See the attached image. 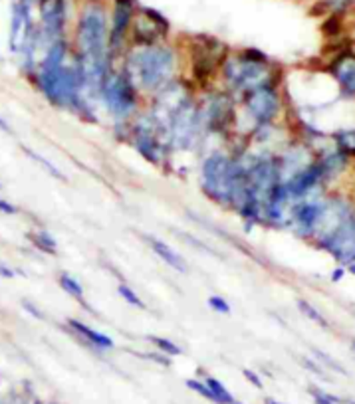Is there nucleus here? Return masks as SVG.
Returning <instances> with one entry per match:
<instances>
[{
  "label": "nucleus",
  "instance_id": "1",
  "mask_svg": "<svg viewBox=\"0 0 355 404\" xmlns=\"http://www.w3.org/2000/svg\"><path fill=\"white\" fill-rule=\"evenodd\" d=\"M177 70V56L167 46L153 44L139 46L127 58L125 74L131 78L135 88L159 94L165 86H169Z\"/></svg>",
  "mask_w": 355,
  "mask_h": 404
},
{
  "label": "nucleus",
  "instance_id": "2",
  "mask_svg": "<svg viewBox=\"0 0 355 404\" xmlns=\"http://www.w3.org/2000/svg\"><path fill=\"white\" fill-rule=\"evenodd\" d=\"M36 86L56 107H81V71L78 62L54 71H38Z\"/></svg>",
  "mask_w": 355,
  "mask_h": 404
},
{
  "label": "nucleus",
  "instance_id": "3",
  "mask_svg": "<svg viewBox=\"0 0 355 404\" xmlns=\"http://www.w3.org/2000/svg\"><path fill=\"white\" fill-rule=\"evenodd\" d=\"M107 30L106 9L98 2H88L81 10L80 22H78V48L80 58L86 60H109L107 54Z\"/></svg>",
  "mask_w": 355,
  "mask_h": 404
},
{
  "label": "nucleus",
  "instance_id": "4",
  "mask_svg": "<svg viewBox=\"0 0 355 404\" xmlns=\"http://www.w3.org/2000/svg\"><path fill=\"white\" fill-rule=\"evenodd\" d=\"M266 56L249 50L240 58H231L224 62V79L229 81V88L236 91H249L268 84Z\"/></svg>",
  "mask_w": 355,
  "mask_h": 404
},
{
  "label": "nucleus",
  "instance_id": "5",
  "mask_svg": "<svg viewBox=\"0 0 355 404\" xmlns=\"http://www.w3.org/2000/svg\"><path fill=\"white\" fill-rule=\"evenodd\" d=\"M203 129L201 107H196V103H193L191 99L179 107L177 111H173L165 123V135L169 139V145L179 151L193 149L201 141Z\"/></svg>",
  "mask_w": 355,
  "mask_h": 404
},
{
  "label": "nucleus",
  "instance_id": "6",
  "mask_svg": "<svg viewBox=\"0 0 355 404\" xmlns=\"http://www.w3.org/2000/svg\"><path fill=\"white\" fill-rule=\"evenodd\" d=\"M234 175H236V158L226 157L224 153H211L201 167V186L204 194L214 202L226 204Z\"/></svg>",
  "mask_w": 355,
  "mask_h": 404
},
{
  "label": "nucleus",
  "instance_id": "7",
  "mask_svg": "<svg viewBox=\"0 0 355 404\" xmlns=\"http://www.w3.org/2000/svg\"><path fill=\"white\" fill-rule=\"evenodd\" d=\"M99 99L116 119H127L137 109V88L125 71H109Z\"/></svg>",
  "mask_w": 355,
  "mask_h": 404
},
{
  "label": "nucleus",
  "instance_id": "8",
  "mask_svg": "<svg viewBox=\"0 0 355 404\" xmlns=\"http://www.w3.org/2000/svg\"><path fill=\"white\" fill-rule=\"evenodd\" d=\"M244 106L258 125H268L274 121V117L280 111V97L274 88L266 84V86L244 91Z\"/></svg>",
  "mask_w": 355,
  "mask_h": 404
},
{
  "label": "nucleus",
  "instance_id": "9",
  "mask_svg": "<svg viewBox=\"0 0 355 404\" xmlns=\"http://www.w3.org/2000/svg\"><path fill=\"white\" fill-rule=\"evenodd\" d=\"M324 201L314 196V193L306 194L302 198H296L288 214V224L300 236H310L316 230V224L320 220Z\"/></svg>",
  "mask_w": 355,
  "mask_h": 404
},
{
  "label": "nucleus",
  "instance_id": "10",
  "mask_svg": "<svg viewBox=\"0 0 355 404\" xmlns=\"http://www.w3.org/2000/svg\"><path fill=\"white\" fill-rule=\"evenodd\" d=\"M38 10H40V22L42 26L38 28V40L40 48L46 46L50 48L52 42L60 40L66 24V4L64 0H38Z\"/></svg>",
  "mask_w": 355,
  "mask_h": 404
},
{
  "label": "nucleus",
  "instance_id": "11",
  "mask_svg": "<svg viewBox=\"0 0 355 404\" xmlns=\"http://www.w3.org/2000/svg\"><path fill=\"white\" fill-rule=\"evenodd\" d=\"M320 246L328 250L338 262L351 266L355 262V214L339 226L331 236L320 240Z\"/></svg>",
  "mask_w": 355,
  "mask_h": 404
},
{
  "label": "nucleus",
  "instance_id": "12",
  "mask_svg": "<svg viewBox=\"0 0 355 404\" xmlns=\"http://www.w3.org/2000/svg\"><path fill=\"white\" fill-rule=\"evenodd\" d=\"M167 32H169V22L157 10L141 9L134 20V38L139 46L159 44V40Z\"/></svg>",
  "mask_w": 355,
  "mask_h": 404
},
{
  "label": "nucleus",
  "instance_id": "13",
  "mask_svg": "<svg viewBox=\"0 0 355 404\" xmlns=\"http://www.w3.org/2000/svg\"><path fill=\"white\" fill-rule=\"evenodd\" d=\"M203 127L213 131H224L234 119V103L226 94L209 97V101L201 107Z\"/></svg>",
  "mask_w": 355,
  "mask_h": 404
},
{
  "label": "nucleus",
  "instance_id": "14",
  "mask_svg": "<svg viewBox=\"0 0 355 404\" xmlns=\"http://www.w3.org/2000/svg\"><path fill=\"white\" fill-rule=\"evenodd\" d=\"M134 20V0H116V9H114V20L109 28V40H107V54H116L127 34V30L131 26Z\"/></svg>",
  "mask_w": 355,
  "mask_h": 404
},
{
  "label": "nucleus",
  "instance_id": "15",
  "mask_svg": "<svg viewBox=\"0 0 355 404\" xmlns=\"http://www.w3.org/2000/svg\"><path fill=\"white\" fill-rule=\"evenodd\" d=\"M36 24L32 22V14H30V6L22 4L20 0H14L12 4V14H10V34H9V48L10 52L18 54L20 46L24 42Z\"/></svg>",
  "mask_w": 355,
  "mask_h": 404
},
{
  "label": "nucleus",
  "instance_id": "16",
  "mask_svg": "<svg viewBox=\"0 0 355 404\" xmlns=\"http://www.w3.org/2000/svg\"><path fill=\"white\" fill-rule=\"evenodd\" d=\"M314 163L310 151L302 145H294L290 149L282 153V157L278 158V171H280V183L290 181L294 175H298L300 171L308 168Z\"/></svg>",
  "mask_w": 355,
  "mask_h": 404
},
{
  "label": "nucleus",
  "instance_id": "17",
  "mask_svg": "<svg viewBox=\"0 0 355 404\" xmlns=\"http://www.w3.org/2000/svg\"><path fill=\"white\" fill-rule=\"evenodd\" d=\"M70 323V327L76 331L78 335H81L86 341L91 345V347H98V349H114L116 345H114V339L111 337H107V335L99 333V331H96V329H91V327H88L86 323H81V321H78V319H70L68 321Z\"/></svg>",
  "mask_w": 355,
  "mask_h": 404
},
{
  "label": "nucleus",
  "instance_id": "18",
  "mask_svg": "<svg viewBox=\"0 0 355 404\" xmlns=\"http://www.w3.org/2000/svg\"><path fill=\"white\" fill-rule=\"evenodd\" d=\"M147 242L151 244L153 252L159 256L165 264L171 266V268H173V270H177V272H186L185 260H183V258H181V256H179L177 252L169 246V244H165L163 240H157V238H147Z\"/></svg>",
  "mask_w": 355,
  "mask_h": 404
},
{
  "label": "nucleus",
  "instance_id": "19",
  "mask_svg": "<svg viewBox=\"0 0 355 404\" xmlns=\"http://www.w3.org/2000/svg\"><path fill=\"white\" fill-rule=\"evenodd\" d=\"M316 165L320 168L321 173V178L326 181V178H334L336 175H339L347 165V158L344 153H339V151H334V153H326L320 161H316Z\"/></svg>",
  "mask_w": 355,
  "mask_h": 404
},
{
  "label": "nucleus",
  "instance_id": "20",
  "mask_svg": "<svg viewBox=\"0 0 355 404\" xmlns=\"http://www.w3.org/2000/svg\"><path fill=\"white\" fill-rule=\"evenodd\" d=\"M336 79L339 81L341 89L355 96V58H344L336 68Z\"/></svg>",
  "mask_w": 355,
  "mask_h": 404
},
{
  "label": "nucleus",
  "instance_id": "21",
  "mask_svg": "<svg viewBox=\"0 0 355 404\" xmlns=\"http://www.w3.org/2000/svg\"><path fill=\"white\" fill-rule=\"evenodd\" d=\"M28 240L34 244L40 252H44V254H50V256H56V240L50 232H46V230H40V232H30L28 234Z\"/></svg>",
  "mask_w": 355,
  "mask_h": 404
},
{
  "label": "nucleus",
  "instance_id": "22",
  "mask_svg": "<svg viewBox=\"0 0 355 404\" xmlns=\"http://www.w3.org/2000/svg\"><path fill=\"white\" fill-rule=\"evenodd\" d=\"M204 383H206V387L211 388V393L214 396V404H234V396L229 393V388L222 385L219 378L214 377H206L204 378Z\"/></svg>",
  "mask_w": 355,
  "mask_h": 404
},
{
  "label": "nucleus",
  "instance_id": "23",
  "mask_svg": "<svg viewBox=\"0 0 355 404\" xmlns=\"http://www.w3.org/2000/svg\"><path fill=\"white\" fill-rule=\"evenodd\" d=\"M336 145L339 153L355 157V129H344L336 135Z\"/></svg>",
  "mask_w": 355,
  "mask_h": 404
},
{
  "label": "nucleus",
  "instance_id": "24",
  "mask_svg": "<svg viewBox=\"0 0 355 404\" xmlns=\"http://www.w3.org/2000/svg\"><path fill=\"white\" fill-rule=\"evenodd\" d=\"M58 283H60V288H62L68 296L71 298L80 299L84 301V288L80 286V281L76 280V278H71L70 273H60V278H58Z\"/></svg>",
  "mask_w": 355,
  "mask_h": 404
},
{
  "label": "nucleus",
  "instance_id": "25",
  "mask_svg": "<svg viewBox=\"0 0 355 404\" xmlns=\"http://www.w3.org/2000/svg\"><path fill=\"white\" fill-rule=\"evenodd\" d=\"M296 305H298V309H300V311H302L304 315L308 317V319H311L314 323H318V325L324 327V329H328L329 323L326 321V317L321 315L320 311L314 308V305H310V303H308L306 299H298V301H296Z\"/></svg>",
  "mask_w": 355,
  "mask_h": 404
},
{
  "label": "nucleus",
  "instance_id": "26",
  "mask_svg": "<svg viewBox=\"0 0 355 404\" xmlns=\"http://www.w3.org/2000/svg\"><path fill=\"white\" fill-rule=\"evenodd\" d=\"M22 151H24V153H26V155H28V157H30V158H34V161H36V163H38V165H42V167H44L46 171H48V173H50V175L54 176V178H60V181H64V183L68 181V176L64 175L62 171H58V168H56V165H52V163H50L48 158L40 157V155H38L36 151L28 149V147H22Z\"/></svg>",
  "mask_w": 355,
  "mask_h": 404
},
{
  "label": "nucleus",
  "instance_id": "27",
  "mask_svg": "<svg viewBox=\"0 0 355 404\" xmlns=\"http://www.w3.org/2000/svg\"><path fill=\"white\" fill-rule=\"evenodd\" d=\"M149 339V343H153L159 351H163L165 355H169V357H179L181 355V347H179L177 343L169 341V339H165V337H157V335H149L147 337Z\"/></svg>",
  "mask_w": 355,
  "mask_h": 404
},
{
  "label": "nucleus",
  "instance_id": "28",
  "mask_svg": "<svg viewBox=\"0 0 355 404\" xmlns=\"http://www.w3.org/2000/svg\"><path fill=\"white\" fill-rule=\"evenodd\" d=\"M117 291H119V296L129 303V305H134V308H139V309H145V303H143V299L135 293L129 286H125V283H119V288H117Z\"/></svg>",
  "mask_w": 355,
  "mask_h": 404
},
{
  "label": "nucleus",
  "instance_id": "29",
  "mask_svg": "<svg viewBox=\"0 0 355 404\" xmlns=\"http://www.w3.org/2000/svg\"><path fill=\"white\" fill-rule=\"evenodd\" d=\"M185 385L191 390H195L196 395L204 396L206 400H211V403H214V396L213 393H211V388L206 387V383L204 380H196V378H189V380H185Z\"/></svg>",
  "mask_w": 355,
  "mask_h": 404
},
{
  "label": "nucleus",
  "instance_id": "30",
  "mask_svg": "<svg viewBox=\"0 0 355 404\" xmlns=\"http://www.w3.org/2000/svg\"><path fill=\"white\" fill-rule=\"evenodd\" d=\"M310 395L316 404H341L344 403V400H339L338 396L329 395V393H324V390H320V388H310Z\"/></svg>",
  "mask_w": 355,
  "mask_h": 404
},
{
  "label": "nucleus",
  "instance_id": "31",
  "mask_svg": "<svg viewBox=\"0 0 355 404\" xmlns=\"http://www.w3.org/2000/svg\"><path fill=\"white\" fill-rule=\"evenodd\" d=\"M311 353L320 359V363H324L326 367H329L331 370H336V373H339V375H346V369L339 365L338 360L334 359V357H329V355H326L324 351H318V349H311Z\"/></svg>",
  "mask_w": 355,
  "mask_h": 404
},
{
  "label": "nucleus",
  "instance_id": "32",
  "mask_svg": "<svg viewBox=\"0 0 355 404\" xmlns=\"http://www.w3.org/2000/svg\"><path fill=\"white\" fill-rule=\"evenodd\" d=\"M209 308L216 311V313H222V315H231V305H229V301L221 296H211L209 298Z\"/></svg>",
  "mask_w": 355,
  "mask_h": 404
},
{
  "label": "nucleus",
  "instance_id": "33",
  "mask_svg": "<svg viewBox=\"0 0 355 404\" xmlns=\"http://www.w3.org/2000/svg\"><path fill=\"white\" fill-rule=\"evenodd\" d=\"M22 308L26 309L28 313H30V315H32V317H36V319H40V321H46L44 313H42L40 309L36 308L32 301H26V299H22Z\"/></svg>",
  "mask_w": 355,
  "mask_h": 404
},
{
  "label": "nucleus",
  "instance_id": "34",
  "mask_svg": "<svg viewBox=\"0 0 355 404\" xmlns=\"http://www.w3.org/2000/svg\"><path fill=\"white\" fill-rule=\"evenodd\" d=\"M242 375H244V377H246V380H249V383H252L254 387H256V388H262V380H260V377H258V375H256V373H254V370L244 369V370H242Z\"/></svg>",
  "mask_w": 355,
  "mask_h": 404
},
{
  "label": "nucleus",
  "instance_id": "35",
  "mask_svg": "<svg viewBox=\"0 0 355 404\" xmlns=\"http://www.w3.org/2000/svg\"><path fill=\"white\" fill-rule=\"evenodd\" d=\"M0 212H2V214H9V216H14V214H18V208L12 202L0 201Z\"/></svg>",
  "mask_w": 355,
  "mask_h": 404
},
{
  "label": "nucleus",
  "instance_id": "36",
  "mask_svg": "<svg viewBox=\"0 0 355 404\" xmlns=\"http://www.w3.org/2000/svg\"><path fill=\"white\" fill-rule=\"evenodd\" d=\"M302 365L306 367L308 370H311V373H316V375H324V370H321V367L318 365V363H311L310 359H306V357H302Z\"/></svg>",
  "mask_w": 355,
  "mask_h": 404
},
{
  "label": "nucleus",
  "instance_id": "37",
  "mask_svg": "<svg viewBox=\"0 0 355 404\" xmlns=\"http://www.w3.org/2000/svg\"><path fill=\"white\" fill-rule=\"evenodd\" d=\"M0 278H4V280H12V278H14V270H12L10 266L2 264V262H0Z\"/></svg>",
  "mask_w": 355,
  "mask_h": 404
},
{
  "label": "nucleus",
  "instance_id": "38",
  "mask_svg": "<svg viewBox=\"0 0 355 404\" xmlns=\"http://www.w3.org/2000/svg\"><path fill=\"white\" fill-rule=\"evenodd\" d=\"M0 129H2V131L6 133V135H12V127H10L9 123H6V121H4V119H2V117H0Z\"/></svg>",
  "mask_w": 355,
  "mask_h": 404
},
{
  "label": "nucleus",
  "instance_id": "39",
  "mask_svg": "<svg viewBox=\"0 0 355 404\" xmlns=\"http://www.w3.org/2000/svg\"><path fill=\"white\" fill-rule=\"evenodd\" d=\"M344 273H346V270H344V268H338V270L334 272V276H331V280L339 281V280H341V278H344Z\"/></svg>",
  "mask_w": 355,
  "mask_h": 404
},
{
  "label": "nucleus",
  "instance_id": "40",
  "mask_svg": "<svg viewBox=\"0 0 355 404\" xmlns=\"http://www.w3.org/2000/svg\"><path fill=\"white\" fill-rule=\"evenodd\" d=\"M347 2H349V0H331V4H334L336 9H344Z\"/></svg>",
  "mask_w": 355,
  "mask_h": 404
},
{
  "label": "nucleus",
  "instance_id": "41",
  "mask_svg": "<svg viewBox=\"0 0 355 404\" xmlns=\"http://www.w3.org/2000/svg\"><path fill=\"white\" fill-rule=\"evenodd\" d=\"M264 404H284V403H280V400H276V398H270V396H268V398H264Z\"/></svg>",
  "mask_w": 355,
  "mask_h": 404
},
{
  "label": "nucleus",
  "instance_id": "42",
  "mask_svg": "<svg viewBox=\"0 0 355 404\" xmlns=\"http://www.w3.org/2000/svg\"><path fill=\"white\" fill-rule=\"evenodd\" d=\"M22 4H26V6H32V4H38V0H20Z\"/></svg>",
  "mask_w": 355,
  "mask_h": 404
},
{
  "label": "nucleus",
  "instance_id": "43",
  "mask_svg": "<svg viewBox=\"0 0 355 404\" xmlns=\"http://www.w3.org/2000/svg\"><path fill=\"white\" fill-rule=\"evenodd\" d=\"M351 349H354V351H355V339H354V341H351Z\"/></svg>",
  "mask_w": 355,
  "mask_h": 404
},
{
  "label": "nucleus",
  "instance_id": "44",
  "mask_svg": "<svg viewBox=\"0 0 355 404\" xmlns=\"http://www.w3.org/2000/svg\"><path fill=\"white\" fill-rule=\"evenodd\" d=\"M346 404H355V403H351V400H347V403H346Z\"/></svg>",
  "mask_w": 355,
  "mask_h": 404
}]
</instances>
